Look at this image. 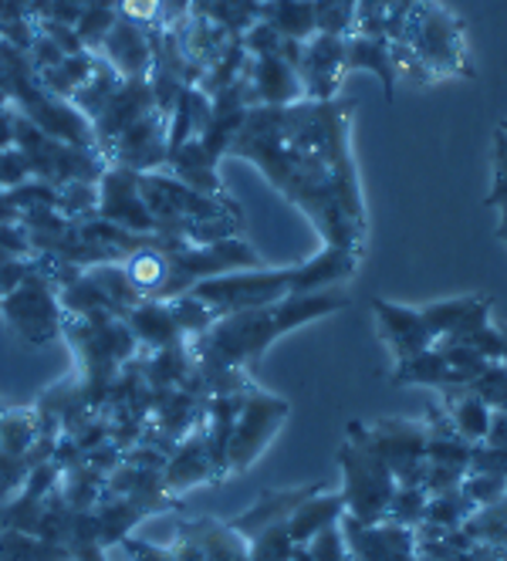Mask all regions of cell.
Instances as JSON below:
<instances>
[{"label":"cell","instance_id":"ffe728a7","mask_svg":"<svg viewBox=\"0 0 507 561\" xmlns=\"http://www.w3.org/2000/svg\"><path fill=\"white\" fill-rule=\"evenodd\" d=\"M440 407L447 410L453 430L466 439V444H484V436L491 430L494 410L484 403V399L471 389V386H447L440 389Z\"/></svg>","mask_w":507,"mask_h":561},{"label":"cell","instance_id":"52a82bcc","mask_svg":"<svg viewBox=\"0 0 507 561\" xmlns=\"http://www.w3.org/2000/svg\"><path fill=\"white\" fill-rule=\"evenodd\" d=\"M494 301L487 295H460L443 298L419 308L423 322L430 325L434 339H457L484 352L491 363H500V325H494L491 314Z\"/></svg>","mask_w":507,"mask_h":561},{"label":"cell","instance_id":"ac0fdd59","mask_svg":"<svg viewBox=\"0 0 507 561\" xmlns=\"http://www.w3.org/2000/svg\"><path fill=\"white\" fill-rule=\"evenodd\" d=\"M166 167L173 170V176L186 186H193L204 196H214V199H230L220 176H217V159L204 149L200 139H189L176 149H170L166 156Z\"/></svg>","mask_w":507,"mask_h":561},{"label":"cell","instance_id":"9c48e42d","mask_svg":"<svg viewBox=\"0 0 507 561\" xmlns=\"http://www.w3.org/2000/svg\"><path fill=\"white\" fill-rule=\"evenodd\" d=\"M95 214L115 227H126L136 233H170L149 214L142 190H139V173H132L126 167H115V163L99 180V210Z\"/></svg>","mask_w":507,"mask_h":561},{"label":"cell","instance_id":"bcb514c9","mask_svg":"<svg viewBox=\"0 0 507 561\" xmlns=\"http://www.w3.org/2000/svg\"><path fill=\"white\" fill-rule=\"evenodd\" d=\"M500 413H507V407H504V410H500Z\"/></svg>","mask_w":507,"mask_h":561},{"label":"cell","instance_id":"d4e9b609","mask_svg":"<svg viewBox=\"0 0 507 561\" xmlns=\"http://www.w3.org/2000/svg\"><path fill=\"white\" fill-rule=\"evenodd\" d=\"M474 511H477L474 501L466 497L460 488H457V491H447V494H434L430 501H426L419 531H437V535L457 531V528H463L466 520L474 517Z\"/></svg>","mask_w":507,"mask_h":561},{"label":"cell","instance_id":"277c9868","mask_svg":"<svg viewBox=\"0 0 507 561\" xmlns=\"http://www.w3.org/2000/svg\"><path fill=\"white\" fill-rule=\"evenodd\" d=\"M0 311L11 329L27 345H51L65 329V308L58 301V285L51 277V257H37V271H31L21 285L0 301Z\"/></svg>","mask_w":507,"mask_h":561},{"label":"cell","instance_id":"60d3db41","mask_svg":"<svg viewBox=\"0 0 507 561\" xmlns=\"http://www.w3.org/2000/svg\"><path fill=\"white\" fill-rule=\"evenodd\" d=\"M14 118H18L14 105H0V149L14 146Z\"/></svg>","mask_w":507,"mask_h":561},{"label":"cell","instance_id":"8992f818","mask_svg":"<svg viewBox=\"0 0 507 561\" xmlns=\"http://www.w3.org/2000/svg\"><path fill=\"white\" fill-rule=\"evenodd\" d=\"M348 430L359 433L382 457V463L393 470L396 488H423V477H426V423L423 420H400V416L376 420V423L353 420Z\"/></svg>","mask_w":507,"mask_h":561},{"label":"cell","instance_id":"7a4b0ae2","mask_svg":"<svg viewBox=\"0 0 507 561\" xmlns=\"http://www.w3.org/2000/svg\"><path fill=\"white\" fill-rule=\"evenodd\" d=\"M400 45L434 75V82L443 75H463V78L477 75L471 68V58H466L463 21L443 11L437 0H419L410 11Z\"/></svg>","mask_w":507,"mask_h":561},{"label":"cell","instance_id":"4dcf8cb0","mask_svg":"<svg viewBox=\"0 0 507 561\" xmlns=\"http://www.w3.org/2000/svg\"><path fill=\"white\" fill-rule=\"evenodd\" d=\"M426 501H430V494H426L423 488H396L393 501H389L385 520H393V525H406V528H419Z\"/></svg>","mask_w":507,"mask_h":561},{"label":"cell","instance_id":"d6a6232c","mask_svg":"<svg viewBox=\"0 0 507 561\" xmlns=\"http://www.w3.org/2000/svg\"><path fill=\"white\" fill-rule=\"evenodd\" d=\"M466 386H471L491 410L507 407V366L504 363H491L474 382H466Z\"/></svg>","mask_w":507,"mask_h":561},{"label":"cell","instance_id":"ab89813d","mask_svg":"<svg viewBox=\"0 0 507 561\" xmlns=\"http://www.w3.org/2000/svg\"><path fill=\"white\" fill-rule=\"evenodd\" d=\"M484 444L507 450V413L494 410V420H491V430H487V436H484Z\"/></svg>","mask_w":507,"mask_h":561},{"label":"cell","instance_id":"603a6c76","mask_svg":"<svg viewBox=\"0 0 507 561\" xmlns=\"http://www.w3.org/2000/svg\"><path fill=\"white\" fill-rule=\"evenodd\" d=\"M389 382L393 386H423V389H447V386H466L447 363L443 355L430 345L426 352H416L403 363H396V369L389 373Z\"/></svg>","mask_w":507,"mask_h":561},{"label":"cell","instance_id":"6da1fadb","mask_svg":"<svg viewBox=\"0 0 507 561\" xmlns=\"http://www.w3.org/2000/svg\"><path fill=\"white\" fill-rule=\"evenodd\" d=\"M353 99L295 105H251L227 156L254 163L332 248L362 254L366 204L348 149Z\"/></svg>","mask_w":507,"mask_h":561},{"label":"cell","instance_id":"1f68e13d","mask_svg":"<svg viewBox=\"0 0 507 561\" xmlns=\"http://www.w3.org/2000/svg\"><path fill=\"white\" fill-rule=\"evenodd\" d=\"M460 491L474 501V507H491L507 494V480L497 473H481V470H466L460 480Z\"/></svg>","mask_w":507,"mask_h":561},{"label":"cell","instance_id":"7bdbcfd3","mask_svg":"<svg viewBox=\"0 0 507 561\" xmlns=\"http://www.w3.org/2000/svg\"><path fill=\"white\" fill-rule=\"evenodd\" d=\"M500 342H504L500 345V363L507 366V325H500Z\"/></svg>","mask_w":507,"mask_h":561},{"label":"cell","instance_id":"cb8c5ba5","mask_svg":"<svg viewBox=\"0 0 507 561\" xmlns=\"http://www.w3.org/2000/svg\"><path fill=\"white\" fill-rule=\"evenodd\" d=\"M261 21L275 27L288 42L304 45L308 37L319 34L315 24V0H264L261 4Z\"/></svg>","mask_w":507,"mask_h":561},{"label":"cell","instance_id":"8d00e7d4","mask_svg":"<svg viewBox=\"0 0 507 561\" xmlns=\"http://www.w3.org/2000/svg\"><path fill=\"white\" fill-rule=\"evenodd\" d=\"M31 180V167L18 146L0 149V190H14Z\"/></svg>","mask_w":507,"mask_h":561},{"label":"cell","instance_id":"f546056e","mask_svg":"<svg viewBox=\"0 0 507 561\" xmlns=\"http://www.w3.org/2000/svg\"><path fill=\"white\" fill-rule=\"evenodd\" d=\"M356 11H359V0H315L319 34L348 37L356 31Z\"/></svg>","mask_w":507,"mask_h":561},{"label":"cell","instance_id":"ee69618b","mask_svg":"<svg viewBox=\"0 0 507 561\" xmlns=\"http://www.w3.org/2000/svg\"><path fill=\"white\" fill-rule=\"evenodd\" d=\"M8 410H11V407L4 403V399H0V423H4V416H8Z\"/></svg>","mask_w":507,"mask_h":561},{"label":"cell","instance_id":"4fadbf2b","mask_svg":"<svg viewBox=\"0 0 507 561\" xmlns=\"http://www.w3.org/2000/svg\"><path fill=\"white\" fill-rule=\"evenodd\" d=\"M247 89L251 105H295L304 99L301 78L288 58L278 55H257L247 65Z\"/></svg>","mask_w":507,"mask_h":561},{"label":"cell","instance_id":"2e32d148","mask_svg":"<svg viewBox=\"0 0 507 561\" xmlns=\"http://www.w3.org/2000/svg\"><path fill=\"white\" fill-rule=\"evenodd\" d=\"M319 491H325L322 480H319V484H304V488L264 491V494L257 497V504H254V507H247L241 517H233V520H230V528L238 531L244 541H251L257 531H264V528H270V525H281V520H288V517H291V511H295L304 497L319 494Z\"/></svg>","mask_w":507,"mask_h":561},{"label":"cell","instance_id":"3957f363","mask_svg":"<svg viewBox=\"0 0 507 561\" xmlns=\"http://www.w3.org/2000/svg\"><path fill=\"white\" fill-rule=\"evenodd\" d=\"M338 467H342L338 494L345 501V514L362 520V525H379V520H385L389 501L396 494V477L353 430H348V439L338 450Z\"/></svg>","mask_w":507,"mask_h":561},{"label":"cell","instance_id":"ba28073f","mask_svg":"<svg viewBox=\"0 0 507 561\" xmlns=\"http://www.w3.org/2000/svg\"><path fill=\"white\" fill-rule=\"evenodd\" d=\"M288 399L270 396L257 386H251L244 392V403L238 413V423H233V436H230V450H227V470L230 473H247L251 463L267 450L270 439L278 436V430L288 420Z\"/></svg>","mask_w":507,"mask_h":561},{"label":"cell","instance_id":"74e56055","mask_svg":"<svg viewBox=\"0 0 507 561\" xmlns=\"http://www.w3.org/2000/svg\"><path fill=\"white\" fill-rule=\"evenodd\" d=\"M31 271H37V257H0V301H4Z\"/></svg>","mask_w":507,"mask_h":561},{"label":"cell","instance_id":"b9f144b4","mask_svg":"<svg viewBox=\"0 0 507 561\" xmlns=\"http://www.w3.org/2000/svg\"><path fill=\"white\" fill-rule=\"evenodd\" d=\"M497 240L507 248V207H500V217H497Z\"/></svg>","mask_w":507,"mask_h":561},{"label":"cell","instance_id":"83f0119b","mask_svg":"<svg viewBox=\"0 0 507 561\" xmlns=\"http://www.w3.org/2000/svg\"><path fill=\"white\" fill-rule=\"evenodd\" d=\"M37 439V410H8L0 423V450L27 454Z\"/></svg>","mask_w":507,"mask_h":561},{"label":"cell","instance_id":"f35d334b","mask_svg":"<svg viewBox=\"0 0 507 561\" xmlns=\"http://www.w3.org/2000/svg\"><path fill=\"white\" fill-rule=\"evenodd\" d=\"M471 470L497 473V477L507 480V450L491 447V444H474V450H471Z\"/></svg>","mask_w":507,"mask_h":561},{"label":"cell","instance_id":"f6af8a7d","mask_svg":"<svg viewBox=\"0 0 507 561\" xmlns=\"http://www.w3.org/2000/svg\"><path fill=\"white\" fill-rule=\"evenodd\" d=\"M500 129H507V118H504V123H500Z\"/></svg>","mask_w":507,"mask_h":561},{"label":"cell","instance_id":"7402d4cb","mask_svg":"<svg viewBox=\"0 0 507 561\" xmlns=\"http://www.w3.org/2000/svg\"><path fill=\"white\" fill-rule=\"evenodd\" d=\"M345 514V501L342 494H329V491H319V494H311L304 497L291 517H288V535L295 545H308L315 535H322L325 528L338 525Z\"/></svg>","mask_w":507,"mask_h":561},{"label":"cell","instance_id":"e575fe53","mask_svg":"<svg viewBox=\"0 0 507 561\" xmlns=\"http://www.w3.org/2000/svg\"><path fill=\"white\" fill-rule=\"evenodd\" d=\"M487 207H507V129H494V183L487 193Z\"/></svg>","mask_w":507,"mask_h":561},{"label":"cell","instance_id":"e0dca14e","mask_svg":"<svg viewBox=\"0 0 507 561\" xmlns=\"http://www.w3.org/2000/svg\"><path fill=\"white\" fill-rule=\"evenodd\" d=\"M193 484H217L214 480V467H210V454H207V436L204 426H193L180 447L173 450L166 473H163V491H189Z\"/></svg>","mask_w":507,"mask_h":561},{"label":"cell","instance_id":"5bb4252c","mask_svg":"<svg viewBox=\"0 0 507 561\" xmlns=\"http://www.w3.org/2000/svg\"><path fill=\"white\" fill-rule=\"evenodd\" d=\"M108 65L119 71L129 82H149L152 71V37L146 27H136L129 21H115L102 42Z\"/></svg>","mask_w":507,"mask_h":561},{"label":"cell","instance_id":"44dd1931","mask_svg":"<svg viewBox=\"0 0 507 561\" xmlns=\"http://www.w3.org/2000/svg\"><path fill=\"white\" fill-rule=\"evenodd\" d=\"M123 322L136 335V342H142V345H149L155 352L170 348V345H180L186 339L180 332V325H176V318H173L166 301H139L136 308H129L123 314Z\"/></svg>","mask_w":507,"mask_h":561},{"label":"cell","instance_id":"484cf974","mask_svg":"<svg viewBox=\"0 0 507 561\" xmlns=\"http://www.w3.org/2000/svg\"><path fill=\"white\" fill-rule=\"evenodd\" d=\"M0 561H71V551L58 541L4 528V535H0Z\"/></svg>","mask_w":507,"mask_h":561},{"label":"cell","instance_id":"836d02e7","mask_svg":"<svg viewBox=\"0 0 507 561\" xmlns=\"http://www.w3.org/2000/svg\"><path fill=\"white\" fill-rule=\"evenodd\" d=\"M115 14H119V21H129L149 31L152 24H163L166 0H115Z\"/></svg>","mask_w":507,"mask_h":561},{"label":"cell","instance_id":"4316f807","mask_svg":"<svg viewBox=\"0 0 507 561\" xmlns=\"http://www.w3.org/2000/svg\"><path fill=\"white\" fill-rule=\"evenodd\" d=\"M434 348L443 355V363L463 379V382H474L487 366H491V358L484 352H477L474 345H466V342H457V339H437Z\"/></svg>","mask_w":507,"mask_h":561},{"label":"cell","instance_id":"9a60e30c","mask_svg":"<svg viewBox=\"0 0 507 561\" xmlns=\"http://www.w3.org/2000/svg\"><path fill=\"white\" fill-rule=\"evenodd\" d=\"M362 254L345 251V248H332L325 244L322 254H315L304 264H295V285L291 295H311V291H329V288H342L348 277L359 271Z\"/></svg>","mask_w":507,"mask_h":561},{"label":"cell","instance_id":"8fae6325","mask_svg":"<svg viewBox=\"0 0 507 561\" xmlns=\"http://www.w3.org/2000/svg\"><path fill=\"white\" fill-rule=\"evenodd\" d=\"M345 548L356 561H413L416 558V528L379 520V525H362V520L342 514L338 520Z\"/></svg>","mask_w":507,"mask_h":561},{"label":"cell","instance_id":"d590c367","mask_svg":"<svg viewBox=\"0 0 507 561\" xmlns=\"http://www.w3.org/2000/svg\"><path fill=\"white\" fill-rule=\"evenodd\" d=\"M31 470H34V463H31L27 454H8V450H0V501H8V494L24 484Z\"/></svg>","mask_w":507,"mask_h":561},{"label":"cell","instance_id":"7c38bea8","mask_svg":"<svg viewBox=\"0 0 507 561\" xmlns=\"http://www.w3.org/2000/svg\"><path fill=\"white\" fill-rule=\"evenodd\" d=\"M372 314H376L379 339L389 345V352H393L396 363H403V358H410L416 352H426L437 342L430 325L423 322L419 308H406V305L385 301V298H372Z\"/></svg>","mask_w":507,"mask_h":561},{"label":"cell","instance_id":"5b68a950","mask_svg":"<svg viewBox=\"0 0 507 561\" xmlns=\"http://www.w3.org/2000/svg\"><path fill=\"white\" fill-rule=\"evenodd\" d=\"M295 285V267H247V271H230L200 280L193 295L207 301L214 314H233L244 308H264L291 295Z\"/></svg>","mask_w":507,"mask_h":561},{"label":"cell","instance_id":"d6986e66","mask_svg":"<svg viewBox=\"0 0 507 561\" xmlns=\"http://www.w3.org/2000/svg\"><path fill=\"white\" fill-rule=\"evenodd\" d=\"M345 71H372L382 89L385 102L396 95V61H393V42L385 37H369V34H348L345 37Z\"/></svg>","mask_w":507,"mask_h":561},{"label":"cell","instance_id":"f1b7e54d","mask_svg":"<svg viewBox=\"0 0 507 561\" xmlns=\"http://www.w3.org/2000/svg\"><path fill=\"white\" fill-rule=\"evenodd\" d=\"M166 305H170V311H173V318H176V325H180L183 335H204V332L217 322L214 308H210L207 301H200L193 291L176 295V298H170Z\"/></svg>","mask_w":507,"mask_h":561},{"label":"cell","instance_id":"30bf717a","mask_svg":"<svg viewBox=\"0 0 507 561\" xmlns=\"http://www.w3.org/2000/svg\"><path fill=\"white\" fill-rule=\"evenodd\" d=\"M295 71L301 78L304 99L329 102L338 95V85L345 78V37L335 34H315L301 45V55L295 61Z\"/></svg>","mask_w":507,"mask_h":561}]
</instances>
